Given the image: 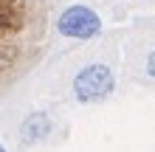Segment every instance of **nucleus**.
<instances>
[{"mask_svg": "<svg viewBox=\"0 0 155 152\" xmlns=\"http://www.w3.org/2000/svg\"><path fill=\"white\" fill-rule=\"evenodd\" d=\"M113 73L107 65H87L74 79V93L79 102H102L113 93Z\"/></svg>", "mask_w": 155, "mask_h": 152, "instance_id": "1", "label": "nucleus"}, {"mask_svg": "<svg viewBox=\"0 0 155 152\" xmlns=\"http://www.w3.org/2000/svg\"><path fill=\"white\" fill-rule=\"evenodd\" d=\"M57 28L62 37H74V40H90L96 37L99 31H102V20H99V14L93 8L87 6H71L62 11Z\"/></svg>", "mask_w": 155, "mask_h": 152, "instance_id": "2", "label": "nucleus"}, {"mask_svg": "<svg viewBox=\"0 0 155 152\" xmlns=\"http://www.w3.org/2000/svg\"><path fill=\"white\" fill-rule=\"evenodd\" d=\"M48 132H51V121H48V115H45V113H34L23 124V141H28V144L42 141Z\"/></svg>", "mask_w": 155, "mask_h": 152, "instance_id": "3", "label": "nucleus"}, {"mask_svg": "<svg viewBox=\"0 0 155 152\" xmlns=\"http://www.w3.org/2000/svg\"><path fill=\"white\" fill-rule=\"evenodd\" d=\"M147 73H150V76L155 79V51H152L150 57H147Z\"/></svg>", "mask_w": 155, "mask_h": 152, "instance_id": "4", "label": "nucleus"}, {"mask_svg": "<svg viewBox=\"0 0 155 152\" xmlns=\"http://www.w3.org/2000/svg\"><path fill=\"white\" fill-rule=\"evenodd\" d=\"M0 152H6V149H3V147H0Z\"/></svg>", "mask_w": 155, "mask_h": 152, "instance_id": "5", "label": "nucleus"}]
</instances>
